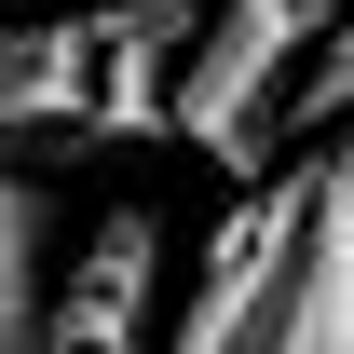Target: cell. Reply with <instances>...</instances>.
I'll list each match as a JSON object with an SVG mask.
<instances>
[{
  "label": "cell",
  "instance_id": "6da1fadb",
  "mask_svg": "<svg viewBox=\"0 0 354 354\" xmlns=\"http://www.w3.org/2000/svg\"><path fill=\"white\" fill-rule=\"evenodd\" d=\"M327 28H341V0H218V14H191V55H177V95H164V136L259 191V177H272V109H286V82L313 68Z\"/></svg>",
  "mask_w": 354,
  "mask_h": 354
},
{
  "label": "cell",
  "instance_id": "7a4b0ae2",
  "mask_svg": "<svg viewBox=\"0 0 354 354\" xmlns=\"http://www.w3.org/2000/svg\"><path fill=\"white\" fill-rule=\"evenodd\" d=\"M300 205H313V164L259 177V191L218 218L205 286H191V313H177L164 354H272V313H286V272H300Z\"/></svg>",
  "mask_w": 354,
  "mask_h": 354
},
{
  "label": "cell",
  "instance_id": "3957f363",
  "mask_svg": "<svg viewBox=\"0 0 354 354\" xmlns=\"http://www.w3.org/2000/svg\"><path fill=\"white\" fill-rule=\"evenodd\" d=\"M95 14H55V28H0V177H55L68 150H95Z\"/></svg>",
  "mask_w": 354,
  "mask_h": 354
},
{
  "label": "cell",
  "instance_id": "277c9868",
  "mask_svg": "<svg viewBox=\"0 0 354 354\" xmlns=\"http://www.w3.org/2000/svg\"><path fill=\"white\" fill-rule=\"evenodd\" d=\"M150 300H164V205H109L82 272L41 300V354H150Z\"/></svg>",
  "mask_w": 354,
  "mask_h": 354
},
{
  "label": "cell",
  "instance_id": "5b68a950",
  "mask_svg": "<svg viewBox=\"0 0 354 354\" xmlns=\"http://www.w3.org/2000/svg\"><path fill=\"white\" fill-rule=\"evenodd\" d=\"M272 354H354V150H327V164H313V205H300V272H286Z\"/></svg>",
  "mask_w": 354,
  "mask_h": 354
},
{
  "label": "cell",
  "instance_id": "8992f818",
  "mask_svg": "<svg viewBox=\"0 0 354 354\" xmlns=\"http://www.w3.org/2000/svg\"><path fill=\"white\" fill-rule=\"evenodd\" d=\"M341 123H354V0H341V28L313 41V68L286 82V109H272V150H286V136H341Z\"/></svg>",
  "mask_w": 354,
  "mask_h": 354
}]
</instances>
